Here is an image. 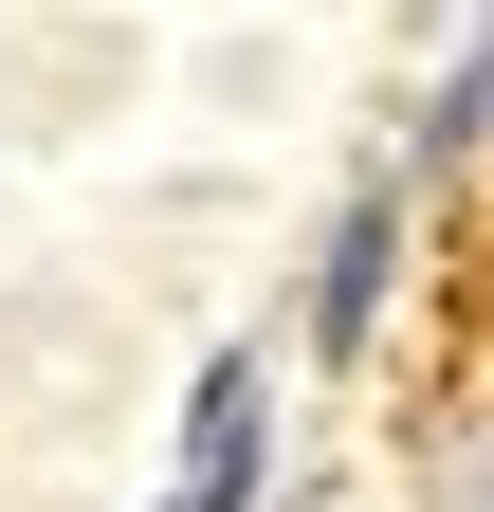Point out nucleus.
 <instances>
[{
	"label": "nucleus",
	"instance_id": "nucleus-1",
	"mask_svg": "<svg viewBox=\"0 0 494 512\" xmlns=\"http://www.w3.org/2000/svg\"><path fill=\"white\" fill-rule=\"evenodd\" d=\"M385 275H403V183H348V220H330V256H312V366H348L366 330H385Z\"/></svg>",
	"mask_w": 494,
	"mask_h": 512
},
{
	"label": "nucleus",
	"instance_id": "nucleus-4",
	"mask_svg": "<svg viewBox=\"0 0 494 512\" xmlns=\"http://www.w3.org/2000/svg\"><path fill=\"white\" fill-rule=\"evenodd\" d=\"M165 512H220V494H165Z\"/></svg>",
	"mask_w": 494,
	"mask_h": 512
},
{
	"label": "nucleus",
	"instance_id": "nucleus-2",
	"mask_svg": "<svg viewBox=\"0 0 494 512\" xmlns=\"http://www.w3.org/2000/svg\"><path fill=\"white\" fill-rule=\"evenodd\" d=\"M257 458H275V366H257V348H220L202 384H183V494L257 512Z\"/></svg>",
	"mask_w": 494,
	"mask_h": 512
},
{
	"label": "nucleus",
	"instance_id": "nucleus-3",
	"mask_svg": "<svg viewBox=\"0 0 494 512\" xmlns=\"http://www.w3.org/2000/svg\"><path fill=\"white\" fill-rule=\"evenodd\" d=\"M476 147H494V37L458 55L440 92H421V165H476Z\"/></svg>",
	"mask_w": 494,
	"mask_h": 512
}]
</instances>
